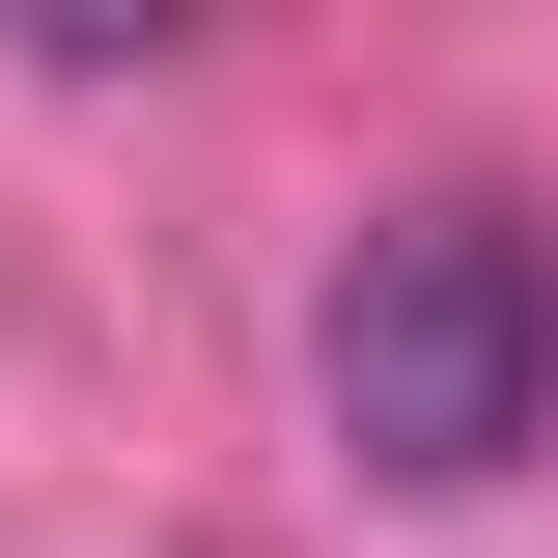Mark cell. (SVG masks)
I'll use <instances>...</instances> for the list:
<instances>
[{
	"label": "cell",
	"mask_w": 558,
	"mask_h": 558,
	"mask_svg": "<svg viewBox=\"0 0 558 558\" xmlns=\"http://www.w3.org/2000/svg\"><path fill=\"white\" fill-rule=\"evenodd\" d=\"M307 391H336V447L391 502H475L558 447V223L531 196H391L336 252V307H307Z\"/></svg>",
	"instance_id": "cell-1"
}]
</instances>
